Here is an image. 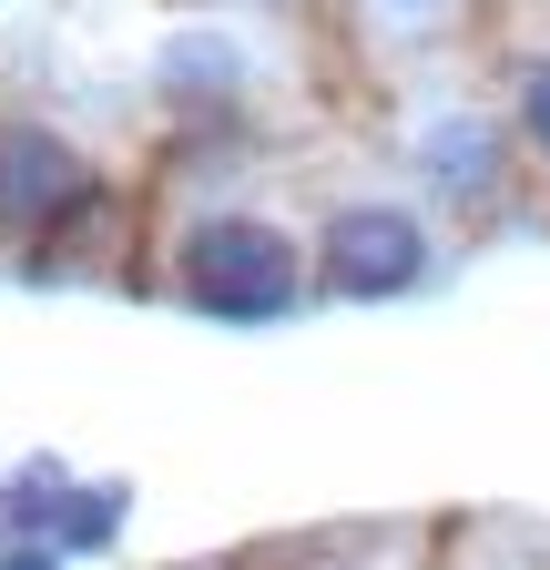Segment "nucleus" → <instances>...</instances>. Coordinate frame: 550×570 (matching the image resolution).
<instances>
[{
    "mask_svg": "<svg viewBox=\"0 0 550 570\" xmlns=\"http://www.w3.org/2000/svg\"><path fill=\"white\" fill-rule=\"evenodd\" d=\"M296 285H306V265L265 214H215V225L184 235V296L215 316H286Z\"/></svg>",
    "mask_w": 550,
    "mask_h": 570,
    "instance_id": "1",
    "label": "nucleus"
},
{
    "mask_svg": "<svg viewBox=\"0 0 550 570\" xmlns=\"http://www.w3.org/2000/svg\"><path fill=\"white\" fill-rule=\"evenodd\" d=\"M429 275V235L397 204H336L316 235V285L326 296H407Z\"/></svg>",
    "mask_w": 550,
    "mask_h": 570,
    "instance_id": "2",
    "label": "nucleus"
},
{
    "mask_svg": "<svg viewBox=\"0 0 550 570\" xmlns=\"http://www.w3.org/2000/svg\"><path fill=\"white\" fill-rule=\"evenodd\" d=\"M82 204H92V174L72 164V142L51 122H0V225H41L51 245V225Z\"/></svg>",
    "mask_w": 550,
    "mask_h": 570,
    "instance_id": "3",
    "label": "nucleus"
},
{
    "mask_svg": "<svg viewBox=\"0 0 550 570\" xmlns=\"http://www.w3.org/2000/svg\"><path fill=\"white\" fill-rule=\"evenodd\" d=\"M520 142L550 164V61H530V71H520Z\"/></svg>",
    "mask_w": 550,
    "mask_h": 570,
    "instance_id": "4",
    "label": "nucleus"
},
{
    "mask_svg": "<svg viewBox=\"0 0 550 570\" xmlns=\"http://www.w3.org/2000/svg\"><path fill=\"white\" fill-rule=\"evenodd\" d=\"M367 11H387L397 31H439V21L459 11V0H367Z\"/></svg>",
    "mask_w": 550,
    "mask_h": 570,
    "instance_id": "5",
    "label": "nucleus"
},
{
    "mask_svg": "<svg viewBox=\"0 0 550 570\" xmlns=\"http://www.w3.org/2000/svg\"><path fill=\"white\" fill-rule=\"evenodd\" d=\"M0 570H61V550H51V540H11V550H0Z\"/></svg>",
    "mask_w": 550,
    "mask_h": 570,
    "instance_id": "6",
    "label": "nucleus"
},
{
    "mask_svg": "<svg viewBox=\"0 0 550 570\" xmlns=\"http://www.w3.org/2000/svg\"><path fill=\"white\" fill-rule=\"evenodd\" d=\"M296 570H367V560H357V550H306Z\"/></svg>",
    "mask_w": 550,
    "mask_h": 570,
    "instance_id": "7",
    "label": "nucleus"
}]
</instances>
